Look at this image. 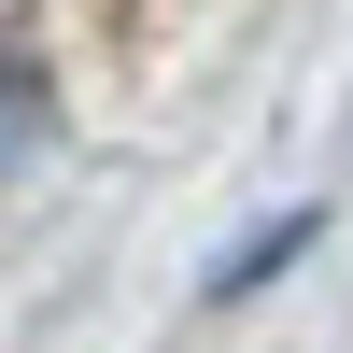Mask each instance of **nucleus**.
I'll return each instance as SVG.
<instances>
[{
  "label": "nucleus",
  "mask_w": 353,
  "mask_h": 353,
  "mask_svg": "<svg viewBox=\"0 0 353 353\" xmlns=\"http://www.w3.org/2000/svg\"><path fill=\"white\" fill-rule=\"evenodd\" d=\"M311 226H325V212H283V226H254V241H241V254L212 269V297H254V283H269L283 254H311Z\"/></svg>",
  "instance_id": "nucleus-1"
},
{
  "label": "nucleus",
  "mask_w": 353,
  "mask_h": 353,
  "mask_svg": "<svg viewBox=\"0 0 353 353\" xmlns=\"http://www.w3.org/2000/svg\"><path fill=\"white\" fill-rule=\"evenodd\" d=\"M14 141H28V85L0 71V156H14Z\"/></svg>",
  "instance_id": "nucleus-2"
}]
</instances>
